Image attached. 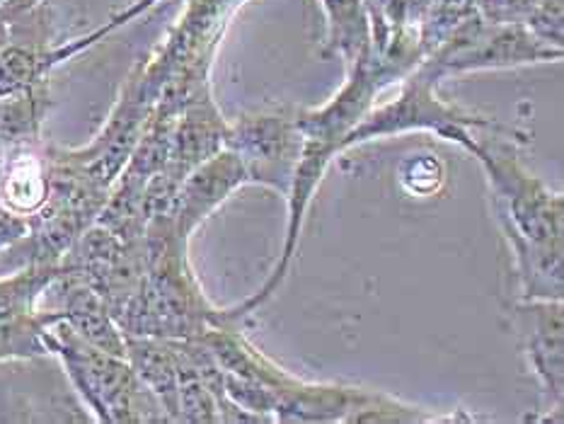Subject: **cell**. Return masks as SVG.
<instances>
[{
    "instance_id": "obj_21",
    "label": "cell",
    "mask_w": 564,
    "mask_h": 424,
    "mask_svg": "<svg viewBox=\"0 0 564 424\" xmlns=\"http://www.w3.org/2000/svg\"><path fill=\"white\" fill-rule=\"evenodd\" d=\"M538 0H477V15L492 24H525Z\"/></svg>"
},
{
    "instance_id": "obj_1",
    "label": "cell",
    "mask_w": 564,
    "mask_h": 424,
    "mask_svg": "<svg viewBox=\"0 0 564 424\" xmlns=\"http://www.w3.org/2000/svg\"><path fill=\"white\" fill-rule=\"evenodd\" d=\"M517 131H475L470 155L485 170L492 209L507 238L517 298L564 301V199L523 165Z\"/></svg>"
},
{
    "instance_id": "obj_8",
    "label": "cell",
    "mask_w": 564,
    "mask_h": 424,
    "mask_svg": "<svg viewBox=\"0 0 564 424\" xmlns=\"http://www.w3.org/2000/svg\"><path fill=\"white\" fill-rule=\"evenodd\" d=\"M58 272L61 264H32L0 274V367L52 357L46 330L61 318L40 303Z\"/></svg>"
},
{
    "instance_id": "obj_17",
    "label": "cell",
    "mask_w": 564,
    "mask_h": 424,
    "mask_svg": "<svg viewBox=\"0 0 564 424\" xmlns=\"http://www.w3.org/2000/svg\"><path fill=\"white\" fill-rule=\"evenodd\" d=\"M177 355V422L194 424H218L220 417L218 400L206 385L204 376L196 367L185 339H173Z\"/></svg>"
},
{
    "instance_id": "obj_19",
    "label": "cell",
    "mask_w": 564,
    "mask_h": 424,
    "mask_svg": "<svg viewBox=\"0 0 564 424\" xmlns=\"http://www.w3.org/2000/svg\"><path fill=\"white\" fill-rule=\"evenodd\" d=\"M158 3H161V0H133L131 6H127L124 10L117 12V15L109 18V20L102 24V28H97V30H93L90 34L80 36V40H73V42H66V44H56L54 52H52L54 66H61V64H64V61H68V58H73V56H78V54H83V52H88L90 46L100 44V42L105 40V36L117 32L119 28H124V24L133 22L137 18L145 15V12H149L151 8H155Z\"/></svg>"
},
{
    "instance_id": "obj_3",
    "label": "cell",
    "mask_w": 564,
    "mask_h": 424,
    "mask_svg": "<svg viewBox=\"0 0 564 424\" xmlns=\"http://www.w3.org/2000/svg\"><path fill=\"white\" fill-rule=\"evenodd\" d=\"M145 272L137 294L117 313L124 335L196 339L224 325V308L206 298L189 264V242L180 238L173 218L155 216L145 226Z\"/></svg>"
},
{
    "instance_id": "obj_20",
    "label": "cell",
    "mask_w": 564,
    "mask_h": 424,
    "mask_svg": "<svg viewBox=\"0 0 564 424\" xmlns=\"http://www.w3.org/2000/svg\"><path fill=\"white\" fill-rule=\"evenodd\" d=\"M564 6L562 0H538L535 8L531 10L525 28H529L538 40L564 48Z\"/></svg>"
},
{
    "instance_id": "obj_14",
    "label": "cell",
    "mask_w": 564,
    "mask_h": 424,
    "mask_svg": "<svg viewBox=\"0 0 564 424\" xmlns=\"http://www.w3.org/2000/svg\"><path fill=\"white\" fill-rule=\"evenodd\" d=\"M48 197V161L42 143L12 145L3 151L0 199L10 211L30 218Z\"/></svg>"
},
{
    "instance_id": "obj_5",
    "label": "cell",
    "mask_w": 564,
    "mask_h": 424,
    "mask_svg": "<svg viewBox=\"0 0 564 424\" xmlns=\"http://www.w3.org/2000/svg\"><path fill=\"white\" fill-rule=\"evenodd\" d=\"M441 83H444V78L426 61H422L420 66L412 68L400 80V93L395 95V100L373 105L361 117L359 124L345 139V151L366 141L400 137V133L410 131H432L438 139L458 143L473 153L475 131L505 129L492 117L475 115L456 102H446L438 95Z\"/></svg>"
},
{
    "instance_id": "obj_22",
    "label": "cell",
    "mask_w": 564,
    "mask_h": 424,
    "mask_svg": "<svg viewBox=\"0 0 564 424\" xmlns=\"http://www.w3.org/2000/svg\"><path fill=\"white\" fill-rule=\"evenodd\" d=\"M24 233H28V218L10 211L3 199H0V250L12 246Z\"/></svg>"
},
{
    "instance_id": "obj_13",
    "label": "cell",
    "mask_w": 564,
    "mask_h": 424,
    "mask_svg": "<svg viewBox=\"0 0 564 424\" xmlns=\"http://www.w3.org/2000/svg\"><path fill=\"white\" fill-rule=\"evenodd\" d=\"M44 298H52V306H42L56 311L58 318L64 320L73 333L80 335L85 343L100 347L109 355L127 357V335L121 333L112 311L105 298L90 289L78 276L61 270L48 289Z\"/></svg>"
},
{
    "instance_id": "obj_11",
    "label": "cell",
    "mask_w": 564,
    "mask_h": 424,
    "mask_svg": "<svg viewBox=\"0 0 564 424\" xmlns=\"http://www.w3.org/2000/svg\"><path fill=\"white\" fill-rule=\"evenodd\" d=\"M58 264L61 270L95 289L117 318V313L127 306L141 284L145 272V248L143 240L124 242L112 230L93 224L73 242Z\"/></svg>"
},
{
    "instance_id": "obj_15",
    "label": "cell",
    "mask_w": 564,
    "mask_h": 424,
    "mask_svg": "<svg viewBox=\"0 0 564 424\" xmlns=\"http://www.w3.org/2000/svg\"><path fill=\"white\" fill-rule=\"evenodd\" d=\"M127 361L163 405L167 422H177V355L173 339L127 335Z\"/></svg>"
},
{
    "instance_id": "obj_26",
    "label": "cell",
    "mask_w": 564,
    "mask_h": 424,
    "mask_svg": "<svg viewBox=\"0 0 564 424\" xmlns=\"http://www.w3.org/2000/svg\"><path fill=\"white\" fill-rule=\"evenodd\" d=\"M3 24H6V22H3V20H0V28H3Z\"/></svg>"
},
{
    "instance_id": "obj_6",
    "label": "cell",
    "mask_w": 564,
    "mask_h": 424,
    "mask_svg": "<svg viewBox=\"0 0 564 424\" xmlns=\"http://www.w3.org/2000/svg\"><path fill=\"white\" fill-rule=\"evenodd\" d=\"M564 48L550 46L525 24H492L480 15L460 22L424 61L441 78L475 70H499L562 61Z\"/></svg>"
},
{
    "instance_id": "obj_18",
    "label": "cell",
    "mask_w": 564,
    "mask_h": 424,
    "mask_svg": "<svg viewBox=\"0 0 564 424\" xmlns=\"http://www.w3.org/2000/svg\"><path fill=\"white\" fill-rule=\"evenodd\" d=\"M398 182L410 197H434L446 185V165L436 153H412L398 165Z\"/></svg>"
},
{
    "instance_id": "obj_24",
    "label": "cell",
    "mask_w": 564,
    "mask_h": 424,
    "mask_svg": "<svg viewBox=\"0 0 564 424\" xmlns=\"http://www.w3.org/2000/svg\"><path fill=\"white\" fill-rule=\"evenodd\" d=\"M8 42V24H3V28H0V46H3Z\"/></svg>"
},
{
    "instance_id": "obj_4",
    "label": "cell",
    "mask_w": 564,
    "mask_h": 424,
    "mask_svg": "<svg viewBox=\"0 0 564 424\" xmlns=\"http://www.w3.org/2000/svg\"><path fill=\"white\" fill-rule=\"evenodd\" d=\"M48 355L56 357L73 391L90 410L93 420L105 424H161L167 422L163 405L145 388L127 357L85 343L58 320L46 330Z\"/></svg>"
},
{
    "instance_id": "obj_9",
    "label": "cell",
    "mask_w": 564,
    "mask_h": 424,
    "mask_svg": "<svg viewBox=\"0 0 564 424\" xmlns=\"http://www.w3.org/2000/svg\"><path fill=\"white\" fill-rule=\"evenodd\" d=\"M303 137L296 112H254L228 127L226 149L240 157L248 185L289 197Z\"/></svg>"
},
{
    "instance_id": "obj_25",
    "label": "cell",
    "mask_w": 564,
    "mask_h": 424,
    "mask_svg": "<svg viewBox=\"0 0 564 424\" xmlns=\"http://www.w3.org/2000/svg\"><path fill=\"white\" fill-rule=\"evenodd\" d=\"M0 170H3V149H0Z\"/></svg>"
},
{
    "instance_id": "obj_7",
    "label": "cell",
    "mask_w": 564,
    "mask_h": 424,
    "mask_svg": "<svg viewBox=\"0 0 564 424\" xmlns=\"http://www.w3.org/2000/svg\"><path fill=\"white\" fill-rule=\"evenodd\" d=\"M511 333L541 388V410L533 422L564 420V303L521 301L509 306Z\"/></svg>"
},
{
    "instance_id": "obj_16",
    "label": "cell",
    "mask_w": 564,
    "mask_h": 424,
    "mask_svg": "<svg viewBox=\"0 0 564 424\" xmlns=\"http://www.w3.org/2000/svg\"><path fill=\"white\" fill-rule=\"evenodd\" d=\"M327 20L321 56L339 58L351 68L373 52L369 12L361 0H321Z\"/></svg>"
},
{
    "instance_id": "obj_12",
    "label": "cell",
    "mask_w": 564,
    "mask_h": 424,
    "mask_svg": "<svg viewBox=\"0 0 564 424\" xmlns=\"http://www.w3.org/2000/svg\"><path fill=\"white\" fill-rule=\"evenodd\" d=\"M248 185V175L240 157L230 149L218 151L202 165H196L192 173L182 180L177 187L175 202L170 206V218H173L180 238L187 242L196 233L208 216H212L230 194Z\"/></svg>"
},
{
    "instance_id": "obj_10",
    "label": "cell",
    "mask_w": 564,
    "mask_h": 424,
    "mask_svg": "<svg viewBox=\"0 0 564 424\" xmlns=\"http://www.w3.org/2000/svg\"><path fill=\"white\" fill-rule=\"evenodd\" d=\"M155 102L158 95L143 83L139 68L133 66L97 137L90 143L78 145V149H66V145H61V149L70 163L85 170L102 187L112 189L133 149H137L145 124H149Z\"/></svg>"
},
{
    "instance_id": "obj_23",
    "label": "cell",
    "mask_w": 564,
    "mask_h": 424,
    "mask_svg": "<svg viewBox=\"0 0 564 424\" xmlns=\"http://www.w3.org/2000/svg\"><path fill=\"white\" fill-rule=\"evenodd\" d=\"M42 3H46V0H0V20L10 22L24 15V12L40 8Z\"/></svg>"
},
{
    "instance_id": "obj_2",
    "label": "cell",
    "mask_w": 564,
    "mask_h": 424,
    "mask_svg": "<svg viewBox=\"0 0 564 424\" xmlns=\"http://www.w3.org/2000/svg\"><path fill=\"white\" fill-rule=\"evenodd\" d=\"M386 88L388 85L380 78V73L369 54L366 58L357 61L351 68H347V80L333 100H327L323 107L296 109L303 145L286 197L289 218L284 248H281L279 262L272 274L267 276V282L257 289L252 296L238 303V306L224 308V320L228 325H240L245 318H250L252 313L264 308L267 303L279 294V289L284 286L293 258H296L299 252L305 214L311 209L313 197L317 187H321L327 167L333 165L339 153H345V139L349 137V131L359 124L361 117L376 105L378 95Z\"/></svg>"
}]
</instances>
